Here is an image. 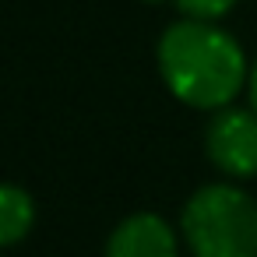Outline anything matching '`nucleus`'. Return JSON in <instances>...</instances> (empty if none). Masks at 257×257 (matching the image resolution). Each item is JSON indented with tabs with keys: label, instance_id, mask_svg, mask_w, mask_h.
I'll return each mask as SVG.
<instances>
[{
	"label": "nucleus",
	"instance_id": "nucleus-1",
	"mask_svg": "<svg viewBox=\"0 0 257 257\" xmlns=\"http://www.w3.org/2000/svg\"><path fill=\"white\" fill-rule=\"evenodd\" d=\"M159 71L180 102L194 109H222L246 81V57L229 32L204 18H187L162 32Z\"/></svg>",
	"mask_w": 257,
	"mask_h": 257
},
{
	"label": "nucleus",
	"instance_id": "nucleus-2",
	"mask_svg": "<svg viewBox=\"0 0 257 257\" xmlns=\"http://www.w3.org/2000/svg\"><path fill=\"white\" fill-rule=\"evenodd\" d=\"M194 257H257V201L229 183L201 187L183 208Z\"/></svg>",
	"mask_w": 257,
	"mask_h": 257
},
{
	"label": "nucleus",
	"instance_id": "nucleus-3",
	"mask_svg": "<svg viewBox=\"0 0 257 257\" xmlns=\"http://www.w3.org/2000/svg\"><path fill=\"white\" fill-rule=\"evenodd\" d=\"M208 155L229 176L257 173V109H225L208 123Z\"/></svg>",
	"mask_w": 257,
	"mask_h": 257
},
{
	"label": "nucleus",
	"instance_id": "nucleus-4",
	"mask_svg": "<svg viewBox=\"0 0 257 257\" xmlns=\"http://www.w3.org/2000/svg\"><path fill=\"white\" fill-rule=\"evenodd\" d=\"M106 257H176V236L159 215H131L109 236Z\"/></svg>",
	"mask_w": 257,
	"mask_h": 257
},
{
	"label": "nucleus",
	"instance_id": "nucleus-5",
	"mask_svg": "<svg viewBox=\"0 0 257 257\" xmlns=\"http://www.w3.org/2000/svg\"><path fill=\"white\" fill-rule=\"evenodd\" d=\"M32 218H36L32 197L15 183H0V246L25 239L32 229Z\"/></svg>",
	"mask_w": 257,
	"mask_h": 257
},
{
	"label": "nucleus",
	"instance_id": "nucleus-6",
	"mask_svg": "<svg viewBox=\"0 0 257 257\" xmlns=\"http://www.w3.org/2000/svg\"><path fill=\"white\" fill-rule=\"evenodd\" d=\"M232 4H236V0H176V8H180L183 15H190V18H204V22L222 18Z\"/></svg>",
	"mask_w": 257,
	"mask_h": 257
},
{
	"label": "nucleus",
	"instance_id": "nucleus-7",
	"mask_svg": "<svg viewBox=\"0 0 257 257\" xmlns=\"http://www.w3.org/2000/svg\"><path fill=\"white\" fill-rule=\"evenodd\" d=\"M250 102L257 109V64H253V74H250Z\"/></svg>",
	"mask_w": 257,
	"mask_h": 257
}]
</instances>
